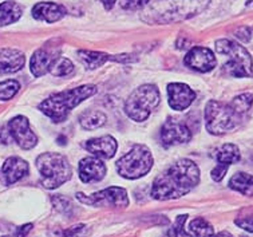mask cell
I'll use <instances>...</instances> for the list:
<instances>
[{
  "label": "cell",
  "instance_id": "obj_1",
  "mask_svg": "<svg viewBox=\"0 0 253 237\" xmlns=\"http://www.w3.org/2000/svg\"><path fill=\"white\" fill-rule=\"evenodd\" d=\"M200 183V169L192 160L182 158L154 180L150 194L154 200H175L188 194Z\"/></svg>",
  "mask_w": 253,
  "mask_h": 237
},
{
  "label": "cell",
  "instance_id": "obj_2",
  "mask_svg": "<svg viewBox=\"0 0 253 237\" xmlns=\"http://www.w3.org/2000/svg\"><path fill=\"white\" fill-rule=\"evenodd\" d=\"M97 92L95 85H82L66 92L56 93L43 100L39 105V110L54 123H60L67 119L74 107L97 94Z\"/></svg>",
  "mask_w": 253,
  "mask_h": 237
},
{
  "label": "cell",
  "instance_id": "obj_3",
  "mask_svg": "<svg viewBox=\"0 0 253 237\" xmlns=\"http://www.w3.org/2000/svg\"><path fill=\"white\" fill-rule=\"evenodd\" d=\"M41 174L42 185L46 189H56L69 181L73 176V168L67 157L60 153H43L35 161Z\"/></svg>",
  "mask_w": 253,
  "mask_h": 237
},
{
  "label": "cell",
  "instance_id": "obj_4",
  "mask_svg": "<svg viewBox=\"0 0 253 237\" xmlns=\"http://www.w3.org/2000/svg\"><path fill=\"white\" fill-rule=\"evenodd\" d=\"M216 51L229 56V60L222 66L224 74L233 78L253 77L252 56L244 46L229 39H218L216 41Z\"/></svg>",
  "mask_w": 253,
  "mask_h": 237
},
{
  "label": "cell",
  "instance_id": "obj_5",
  "mask_svg": "<svg viewBox=\"0 0 253 237\" xmlns=\"http://www.w3.org/2000/svg\"><path fill=\"white\" fill-rule=\"evenodd\" d=\"M161 102L160 90L154 85H142L125 100V113L135 122L146 121Z\"/></svg>",
  "mask_w": 253,
  "mask_h": 237
},
{
  "label": "cell",
  "instance_id": "obj_6",
  "mask_svg": "<svg viewBox=\"0 0 253 237\" xmlns=\"http://www.w3.org/2000/svg\"><path fill=\"white\" fill-rule=\"evenodd\" d=\"M241 115L230 103L220 100H209L205 106V125L207 130L213 136H222L232 132L241 122Z\"/></svg>",
  "mask_w": 253,
  "mask_h": 237
},
{
  "label": "cell",
  "instance_id": "obj_7",
  "mask_svg": "<svg viewBox=\"0 0 253 237\" xmlns=\"http://www.w3.org/2000/svg\"><path fill=\"white\" fill-rule=\"evenodd\" d=\"M154 160L150 149L145 145H135L131 150L117 161L115 168L121 177L137 180L146 176L153 168Z\"/></svg>",
  "mask_w": 253,
  "mask_h": 237
},
{
  "label": "cell",
  "instance_id": "obj_8",
  "mask_svg": "<svg viewBox=\"0 0 253 237\" xmlns=\"http://www.w3.org/2000/svg\"><path fill=\"white\" fill-rule=\"evenodd\" d=\"M77 200L90 206H118V208L129 206L127 190L121 187L106 188L103 190L92 193L90 196L77 193Z\"/></svg>",
  "mask_w": 253,
  "mask_h": 237
},
{
  "label": "cell",
  "instance_id": "obj_9",
  "mask_svg": "<svg viewBox=\"0 0 253 237\" xmlns=\"http://www.w3.org/2000/svg\"><path fill=\"white\" fill-rule=\"evenodd\" d=\"M11 137L23 150H31L38 145L37 134L31 130L30 121L24 115H16L7 125Z\"/></svg>",
  "mask_w": 253,
  "mask_h": 237
},
{
  "label": "cell",
  "instance_id": "obj_10",
  "mask_svg": "<svg viewBox=\"0 0 253 237\" xmlns=\"http://www.w3.org/2000/svg\"><path fill=\"white\" fill-rule=\"evenodd\" d=\"M185 66L198 73H209L217 66V59L213 51L208 47L196 46L188 51L184 58Z\"/></svg>",
  "mask_w": 253,
  "mask_h": 237
},
{
  "label": "cell",
  "instance_id": "obj_11",
  "mask_svg": "<svg viewBox=\"0 0 253 237\" xmlns=\"http://www.w3.org/2000/svg\"><path fill=\"white\" fill-rule=\"evenodd\" d=\"M192 140V132L190 129L180 122L178 119H168L161 128V141L164 146L180 145V143H188Z\"/></svg>",
  "mask_w": 253,
  "mask_h": 237
},
{
  "label": "cell",
  "instance_id": "obj_12",
  "mask_svg": "<svg viewBox=\"0 0 253 237\" xmlns=\"http://www.w3.org/2000/svg\"><path fill=\"white\" fill-rule=\"evenodd\" d=\"M60 56L59 47L47 46L38 48L30 60V70L34 77H43L50 73L52 64Z\"/></svg>",
  "mask_w": 253,
  "mask_h": 237
},
{
  "label": "cell",
  "instance_id": "obj_13",
  "mask_svg": "<svg viewBox=\"0 0 253 237\" xmlns=\"http://www.w3.org/2000/svg\"><path fill=\"white\" fill-rule=\"evenodd\" d=\"M78 173L82 183H98V181L105 178L107 173V168L101 158L92 155V157H84L83 160H81L78 166Z\"/></svg>",
  "mask_w": 253,
  "mask_h": 237
},
{
  "label": "cell",
  "instance_id": "obj_14",
  "mask_svg": "<svg viewBox=\"0 0 253 237\" xmlns=\"http://www.w3.org/2000/svg\"><path fill=\"white\" fill-rule=\"evenodd\" d=\"M168 96H169V106L175 111H184L192 106L196 99V93L185 83H170L168 86Z\"/></svg>",
  "mask_w": 253,
  "mask_h": 237
},
{
  "label": "cell",
  "instance_id": "obj_15",
  "mask_svg": "<svg viewBox=\"0 0 253 237\" xmlns=\"http://www.w3.org/2000/svg\"><path fill=\"white\" fill-rule=\"evenodd\" d=\"M78 59L81 63L87 70H94L101 67L103 64L113 60V62H133V58H130V55H110L101 51H88V50H79L78 51Z\"/></svg>",
  "mask_w": 253,
  "mask_h": 237
},
{
  "label": "cell",
  "instance_id": "obj_16",
  "mask_svg": "<svg viewBox=\"0 0 253 237\" xmlns=\"http://www.w3.org/2000/svg\"><path fill=\"white\" fill-rule=\"evenodd\" d=\"M84 149L101 160H110L117 153L118 142L111 136H102V137L88 140L84 143Z\"/></svg>",
  "mask_w": 253,
  "mask_h": 237
},
{
  "label": "cell",
  "instance_id": "obj_17",
  "mask_svg": "<svg viewBox=\"0 0 253 237\" xmlns=\"http://www.w3.org/2000/svg\"><path fill=\"white\" fill-rule=\"evenodd\" d=\"M33 18L46 23H55L63 19L67 14V9L62 4L52 3V1H42L33 7Z\"/></svg>",
  "mask_w": 253,
  "mask_h": 237
},
{
  "label": "cell",
  "instance_id": "obj_18",
  "mask_svg": "<svg viewBox=\"0 0 253 237\" xmlns=\"http://www.w3.org/2000/svg\"><path fill=\"white\" fill-rule=\"evenodd\" d=\"M26 56L16 48H0V75L18 73L23 69Z\"/></svg>",
  "mask_w": 253,
  "mask_h": 237
},
{
  "label": "cell",
  "instance_id": "obj_19",
  "mask_svg": "<svg viewBox=\"0 0 253 237\" xmlns=\"http://www.w3.org/2000/svg\"><path fill=\"white\" fill-rule=\"evenodd\" d=\"M28 164L27 161H24L20 157H9L3 164L1 172L4 177V183L7 185L18 183L22 178L26 177L28 174Z\"/></svg>",
  "mask_w": 253,
  "mask_h": 237
},
{
  "label": "cell",
  "instance_id": "obj_20",
  "mask_svg": "<svg viewBox=\"0 0 253 237\" xmlns=\"http://www.w3.org/2000/svg\"><path fill=\"white\" fill-rule=\"evenodd\" d=\"M213 157L216 158L217 164L230 166L232 164L239 162L241 154H240V149L235 143H224L214 150Z\"/></svg>",
  "mask_w": 253,
  "mask_h": 237
},
{
  "label": "cell",
  "instance_id": "obj_21",
  "mask_svg": "<svg viewBox=\"0 0 253 237\" xmlns=\"http://www.w3.org/2000/svg\"><path fill=\"white\" fill-rule=\"evenodd\" d=\"M23 14L22 7L12 0H7L0 4V27L18 22Z\"/></svg>",
  "mask_w": 253,
  "mask_h": 237
},
{
  "label": "cell",
  "instance_id": "obj_22",
  "mask_svg": "<svg viewBox=\"0 0 253 237\" xmlns=\"http://www.w3.org/2000/svg\"><path fill=\"white\" fill-rule=\"evenodd\" d=\"M229 188L232 190L239 191L243 196L253 197V176L240 172L229 180Z\"/></svg>",
  "mask_w": 253,
  "mask_h": 237
},
{
  "label": "cell",
  "instance_id": "obj_23",
  "mask_svg": "<svg viewBox=\"0 0 253 237\" xmlns=\"http://www.w3.org/2000/svg\"><path fill=\"white\" fill-rule=\"evenodd\" d=\"M106 114L103 111H99V110H87L79 118L81 126L86 130H94V129L101 128L106 123Z\"/></svg>",
  "mask_w": 253,
  "mask_h": 237
},
{
  "label": "cell",
  "instance_id": "obj_24",
  "mask_svg": "<svg viewBox=\"0 0 253 237\" xmlns=\"http://www.w3.org/2000/svg\"><path fill=\"white\" fill-rule=\"evenodd\" d=\"M189 231L193 237H220L217 236L216 232H214L212 224L208 223L207 220L203 219V217L192 220L189 224Z\"/></svg>",
  "mask_w": 253,
  "mask_h": 237
},
{
  "label": "cell",
  "instance_id": "obj_25",
  "mask_svg": "<svg viewBox=\"0 0 253 237\" xmlns=\"http://www.w3.org/2000/svg\"><path fill=\"white\" fill-rule=\"evenodd\" d=\"M230 105H232V107H233L241 117H244L249 110H251V107H252L253 105L252 94H249V93L240 94V95L235 96V98L232 99Z\"/></svg>",
  "mask_w": 253,
  "mask_h": 237
},
{
  "label": "cell",
  "instance_id": "obj_26",
  "mask_svg": "<svg viewBox=\"0 0 253 237\" xmlns=\"http://www.w3.org/2000/svg\"><path fill=\"white\" fill-rule=\"evenodd\" d=\"M74 71V64L73 62L65 56L60 55L59 58L54 62L52 67H51L50 73L54 75V77H67Z\"/></svg>",
  "mask_w": 253,
  "mask_h": 237
},
{
  "label": "cell",
  "instance_id": "obj_27",
  "mask_svg": "<svg viewBox=\"0 0 253 237\" xmlns=\"http://www.w3.org/2000/svg\"><path fill=\"white\" fill-rule=\"evenodd\" d=\"M20 90V83L15 79H7L0 82V100L12 99Z\"/></svg>",
  "mask_w": 253,
  "mask_h": 237
},
{
  "label": "cell",
  "instance_id": "obj_28",
  "mask_svg": "<svg viewBox=\"0 0 253 237\" xmlns=\"http://www.w3.org/2000/svg\"><path fill=\"white\" fill-rule=\"evenodd\" d=\"M186 214H182V216H178L175 219L174 224L171 225L169 232H168V236L169 237H193L192 233H189L186 229H185L184 224L186 221Z\"/></svg>",
  "mask_w": 253,
  "mask_h": 237
},
{
  "label": "cell",
  "instance_id": "obj_29",
  "mask_svg": "<svg viewBox=\"0 0 253 237\" xmlns=\"http://www.w3.org/2000/svg\"><path fill=\"white\" fill-rule=\"evenodd\" d=\"M84 228L86 227L83 224H78V225H74V227L66 229L54 228L48 232V237H79Z\"/></svg>",
  "mask_w": 253,
  "mask_h": 237
},
{
  "label": "cell",
  "instance_id": "obj_30",
  "mask_svg": "<svg viewBox=\"0 0 253 237\" xmlns=\"http://www.w3.org/2000/svg\"><path fill=\"white\" fill-rule=\"evenodd\" d=\"M51 201H52V204L55 206V209L59 210L60 213L66 214V216H70V214L73 213L74 206L69 198H66V197H62L58 194V196L52 197Z\"/></svg>",
  "mask_w": 253,
  "mask_h": 237
},
{
  "label": "cell",
  "instance_id": "obj_31",
  "mask_svg": "<svg viewBox=\"0 0 253 237\" xmlns=\"http://www.w3.org/2000/svg\"><path fill=\"white\" fill-rule=\"evenodd\" d=\"M235 224L237 225V227H240L241 229L247 231V232L253 233V214H249V216H243V217L236 219Z\"/></svg>",
  "mask_w": 253,
  "mask_h": 237
},
{
  "label": "cell",
  "instance_id": "obj_32",
  "mask_svg": "<svg viewBox=\"0 0 253 237\" xmlns=\"http://www.w3.org/2000/svg\"><path fill=\"white\" fill-rule=\"evenodd\" d=\"M150 0H121V5H122V8L133 11V9L142 8Z\"/></svg>",
  "mask_w": 253,
  "mask_h": 237
},
{
  "label": "cell",
  "instance_id": "obj_33",
  "mask_svg": "<svg viewBox=\"0 0 253 237\" xmlns=\"http://www.w3.org/2000/svg\"><path fill=\"white\" fill-rule=\"evenodd\" d=\"M33 224H24L22 227H18V228H15V231L12 233H9L7 236L3 237H26L28 233L33 231Z\"/></svg>",
  "mask_w": 253,
  "mask_h": 237
},
{
  "label": "cell",
  "instance_id": "obj_34",
  "mask_svg": "<svg viewBox=\"0 0 253 237\" xmlns=\"http://www.w3.org/2000/svg\"><path fill=\"white\" fill-rule=\"evenodd\" d=\"M228 168L229 166H225V165L217 164V166L212 170V178L216 181V183H220L222 178L225 177L226 172H228Z\"/></svg>",
  "mask_w": 253,
  "mask_h": 237
},
{
  "label": "cell",
  "instance_id": "obj_35",
  "mask_svg": "<svg viewBox=\"0 0 253 237\" xmlns=\"http://www.w3.org/2000/svg\"><path fill=\"white\" fill-rule=\"evenodd\" d=\"M236 37L239 38V39H241L243 42H249L251 41V38H252V35H251V28L241 27L240 30H237V32H236Z\"/></svg>",
  "mask_w": 253,
  "mask_h": 237
},
{
  "label": "cell",
  "instance_id": "obj_36",
  "mask_svg": "<svg viewBox=\"0 0 253 237\" xmlns=\"http://www.w3.org/2000/svg\"><path fill=\"white\" fill-rule=\"evenodd\" d=\"M11 140H12V137H11L8 128L0 129V143H8Z\"/></svg>",
  "mask_w": 253,
  "mask_h": 237
},
{
  "label": "cell",
  "instance_id": "obj_37",
  "mask_svg": "<svg viewBox=\"0 0 253 237\" xmlns=\"http://www.w3.org/2000/svg\"><path fill=\"white\" fill-rule=\"evenodd\" d=\"M99 1H101L102 5H103L105 8H106V9H111V8H113V7H114L115 3H117L118 0H99Z\"/></svg>",
  "mask_w": 253,
  "mask_h": 237
}]
</instances>
